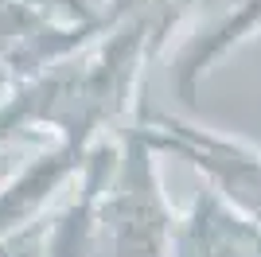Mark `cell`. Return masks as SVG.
Here are the masks:
<instances>
[{"label": "cell", "mask_w": 261, "mask_h": 257, "mask_svg": "<svg viewBox=\"0 0 261 257\" xmlns=\"http://www.w3.org/2000/svg\"><path fill=\"white\" fill-rule=\"evenodd\" d=\"M156 144L144 121L109 133L78 171V199L47 222L43 257H168L175 211L156 175Z\"/></svg>", "instance_id": "obj_1"}, {"label": "cell", "mask_w": 261, "mask_h": 257, "mask_svg": "<svg viewBox=\"0 0 261 257\" xmlns=\"http://www.w3.org/2000/svg\"><path fill=\"white\" fill-rule=\"evenodd\" d=\"M144 128L160 152L187 156L199 171H207L215 191L253 226H261V156L242 148L226 137H215L207 128H195L172 113H148Z\"/></svg>", "instance_id": "obj_2"}, {"label": "cell", "mask_w": 261, "mask_h": 257, "mask_svg": "<svg viewBox=\"0 0 261 257\" xmlns=\"http://www.w3.org/2000/svg\"><path fill=\"white\" fill-rule=\"evenodd\" d=\"M101 32L106 23H63L32 0H0V66L20 86L82 51Z\"/></svg>", "instance_id": "obj_3"}, {"label": "cell", "mask_w": 261, "mask_h": 257, "mask_svg": "<svg viewBox=\"0 0 261 257\" xmlns=\"http://www.w3.org/2000/svg\"><path fill=\"white\" fill-rule=\"evenodd\" d=\"M168 257H261V226L211 187L199 191L187 218H179Z\"/></svg>", "instance_id": "obj_4"}]
</instances>
